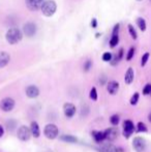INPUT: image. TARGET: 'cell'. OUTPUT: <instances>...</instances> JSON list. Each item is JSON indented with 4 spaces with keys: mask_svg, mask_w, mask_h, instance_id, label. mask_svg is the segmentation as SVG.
<instances>
[{
    "mask_svg": "<svg viewBox=\"0 0 151 152\" xmlns=\"http://www.w3.org/2000/svg\"><path fill=\"white\" fill-rule=\"evenodd\" d=\"M23 38V32L18 27H12L5 34V39L9 45H16L20 42Z\"/></svg>",
    "mask_w": 151,
    "mask_h": 152,
    "instance_id": "obj_1",
    "label": "cell"
},
{
    "mask_svg": "<svg viewBox=\"0 0 151 152\" xmlns=\"http://www.w3.org/2000/svg\"><path fill=\"white\" fill-rule=\"evenodd\" d=\"M42 12L44 17H52L56 12L57 4L54 0H46L42 5Z\"/></svg>",
    "mask_w": 151,
    "mask_h": 152,
    "instance_id": "obj_2",
    "label": "cell"
},
{
    "mask_svg": "<svg viewBox=\"0 0 151 152\" xmlns=\"http://www.w3.org/2000/svg\"><path fill=\"white\" fill-rule=\"evenodd\" d=\"M44 134L47 139L49 140H54L59 136V129L57 127L56 124L54 123H49L44 126Z\"/></svg>",
    "mask_w": 151,
    "mask_h": 152,
    "instance_id": "obj_3",
    "label": "cell"
},
{
    "mask_svg": "<svg viewBox=\"0 0 151 152\" xmlns=\"http://www.w3.org/2000/svg\"><path fill=\"white\" fill-rule=\"evenodd\" d=\"M15 106H16V102L12 97H4L0 102V109H1V111L6 113L14 110Z\"/></svg>",
    "mask_w": 151,
    "mask_h": 152,
    "instance_id": "obj_4",
    "label": "cell"
},
{
    "mask_svg": "<svg viewBox=\"0 0 151 152\" xmlns=\"http://www.w3.org/2000/svg\"><path fill=\"white\" fill-rule=\"evenodd\" d=\"M17 136H18V139L22 142H27L29 141L31 137V132L30 128L26 125H21L18 129V132H17Z\"/></svg>",
    "mask_w": 151,
    "mask_h": 152,
    "instance_id": "obj_5",
    "label": "cell"
},
{
    "mask_svg": "<svg viewBox=\"0 0 151 152\" xmlns=\"http://www.w3.org/2000/svg\"><path fill=\"white\" fill-rule=\"evenodd\" d=\"M37 31V26L34 22H27L26 24L23 26V32L27 37H32L35 35Z\"/></svg>",
    "mask_w": 151,
    "mask_h": 152,
    "instance_id": "obj_6",
    "label": "cell"
},
{
    "mask_svg": "<svg viewBox=\"0 0 151 152\" xmlns=\"http://www.w3.org/2000/svg\"><path fill=\"white\" fill-rule=\"evenodd\" d=\"M133 147L137 152H143L145 151L146 148V141L144 138H141V137H136L133 138Z\"/></svg>",
    "mask_w": 151,
    "mask_h": 152,
    "instance_id": "obj_7",
    "label": "cell"
},
{
    "mask_svg": "<svg viewBox=\"0 0 151 152\" xmlns=\"http://www.w3.org/2000/svg\"><path fill=\"white\" fill-rule=\"evenodd\" d=\"M133 130H135V124L131 120H125L123 122V136L126 139L133 134Z\"/></svg>",
    "mask_w": 151,
    "mask_h": 152,
    "instance_id": "obj_8",
    "label": "cell"
},
{
    "mask_svg": "<svg viewBox=\"0 0 151 152\" xmlns=\"http://www.w3.org/2000/svg\"><path fill=\"white\" fill-rule=\"evenodd\" d=\"M76 106L73 104H71V102H66V104H63V113H64L65 117L69 119L73 118L74 116H75L76 114Z\"/></svg>",
    "mask_w": 151,
    "mask_h": 152,
    "instance_id": "obj_9",
    "label": "cell"
},
{
    "mask_svg": "<svg viewBox=\"0 0 151 152\" xmlns=\"http://www.w3.org/2000/svg\"><path fill=\"white\" fill-rule=\"evenodd\" d=\"M44 2V0H25L27 8L29 10H31V12H35V10H38L39 8H42V5Z\"/></svg>",
    "mask_w": 151,
    "mask_h": 152,
    "instance_id": "obj_10",
    "label": "cell"
},
{
    "mask_svg": "<svg viewBox=\"0 0 151 152\" xmlns=\"http://www.w3.org/2000/svg\"><path fill=\"white\" fill-rule=\"evenodd\" d=\"M26 95L29 98H36L39 95V89L35 85H29L26 88Z\"/></svg>",
    "mask_w": 151,
    "mask_h": 152,
    "instance_id": "obj_11",
    "label": "cell"
},
{
    "mask_svg": "<svg viewBox=\"0 0 151 152\" xmlns=\"http://www.w3.org/2000/svg\"><path fill=\"white\" fill-rule=\"evenodd\" d=\"M118 136V129L115 127H110L105 130V138L108 141H114Z\"/></svg>",
    "mask_w": 151,
    "mask_h": 152,
    "instance_id": "obj_12",
    "label": "cell"
},
{
    "mask_svg": "<svg viewBox=\"0 0 151 152\" xmlns=\"http://www.w3.org/2000/svg\"><path fill=\"white\" fill-rule=\"evenodd\" d=\"M10 55L5 51H0V68H3L9 63Z\"/></svg>",
    "mask_w": 151,
    "mask_h": 152,
    "instance_id": "obj_13",
    "label": "cell"
},
{
    "mask_svg": "<svg viewBox=\"0 0 151 152\" xmlns=\"http://www.w3.org/2000/svg\"><path fill=\"white\" fill-rule=\"evenodd\" d=\"M107 90L111 95H115L119 90V83L117 81H110L107 84Z\"/></svg>",
    "mask_w": 151,
    "mask_h": 152,
    "instance_id": "obj_14",
    "label": "cell"
},
{
    "mask_svg": "<svg viewBox=\"0 0 151 152\" xmlns=\"http://www.w3.org/2000/svg\"><path fill=\"white\" fill-rule=\"evenodd\" d=\"M133 79H135V72H133V67H128L124 75V82L125 84L131 85L133 82Z\"/></svg>",
    "mask_w": 151,
    "mask_h": 152,
    "instance_id": "obj_15",
    "label": "cell"
},
{
    "mask_svg": "<svg viewBox=\"0 0 151 152\" xmlns=\"http://www.w3.org/2000/svg\"><path fill=\"white\" fill-rule=\"evenodd\" d=\"M30 132H31V136H33L34 138H39L40 136V128L39 125L36 121H32L30 124Z\"/></svg>",
    "mask_w": 151,
    "mask_h": 152,
    "instance_id": "obj_16",
    "label": "cell"
},
{
    "mask_svg": "<svg viewBox=\"0 0 151 152\" xmlns=\"http://www.w3.org/2000/svg\"><path fill=\"white\" fill-rule=\"evenodd\" d=\"M93 139L96 143H103V141L105 140V132H99V130H94L91 132Z\"/></svg>",
    "mask_w": 151,
    "mask_h": 152,
    "instance_id": "obj_17",
    "label": "cell"
},
{
    "mask_svg": "<svg viewBox=\"0 0 151 152\" xmlns=\"http://www.w3.org/2000/svg\"><path fill=\"white\" fill-rule=\"evenodd\" d=\"M123 53H124V50H123V49H120V50H119V52L117 53L116 55H114L113 58H112V60H111V65L115 66V65H117L119 62H120L121 59L123 58Z\"/></svg>",
    "mask_w": 151,
    "mask_h": 152,
    "instance_id": "obj_18",
    "label": "cell"
},
{
    "mask_svg": "<svg viewBox=\"0 0 151 152\" xmlns=\"http://www.w3.org/2000/svg\"><path fill=\"white\" fill-rule=\"evenodd\" d=\"M60 140L65 143H77L78 142V139H77L76 137L71 136V134H63V136L60 137Z\"/></svg>",
    "mask_w": 151,
    "mask_h": 152,
    "instance_id": "obj_19",
    "label": "cell"
},
{
    "mask_svg": "<svg viewBox=\"0 0 151 152\" xmlns=\"http://www.w3.org/2000/svg\"><path fill=\"white\" fill-rule=\"evenodd\" d=\"M136 23H137L138 27H139V29L141 30L142 32H144L146 30V27H147V25H146V21L144 18H142V17H139V18H137V21H136Z\"/></svg>",
    "mask_w": 151,
    "mask_h": 152,
    "instance_id": "obj_20",
    "label": "cell"
},
{
    "mask_svg": "<svg viewBox=\"0 0 151 152\" xmlns=\"http://www.w3.org/2000/svg\"><path fill=\"white\" fill-rule=\"evenodd\" d=\"M127 29H128V33L131 34V38H133V39H137V38H138V33H137V31H136L135 27H133L131 24H129L128 26H127Z\"/></svg>",
    "mask_w": 151,
    "mask_h": 152,
    "instance_id": "obj_21",
    "label": "cell"
},
{
    "mask_svg": "<svg viewBox=\"0 0 151 152\" xmlns=\"http://www.w3.org/2000/svg\"><path fill=\"white\" fill-rule=\"evenodd\" d=\"M109 44H110V47H111V48H115V47L119 44V36L118 35H112Z\"/></svg>",
    "mask_w": 151,
    "mask_h": 152,
    "instance_id": "obj_22",
    "label": "cell"
},
{
    "mask_svg": "<svg viewBox=\"0 0 151 152\" xmlns=\"http://www.w3.org/2000/svg\"><path fill=\"white\" fill-rule=\"evenodd\" d=\"M135 53H136V48L135 47H131L128 52H127V54H126V60L131 61V59L133 58V56H135Z\"/></svg>",
    "mask_w": 151,
    "mask_h": 152,
    "instance_id": "obj_23",
    "label": "cell"
},
{
    "mask_svg": "<svg viewBox=\"0 0 151 152\" xmlns=\"http://www.w3.org/2000/svg\"><path fill=\"white\" fill-rule=\"evenodd\" d=\"M139 97H140L139 93H138V92H135L133 95L131 96V100H129V102H131V106H136V104H138V102H139Z\"/></svg>",
    "mask_w": 151,
    "mask_h": 152,
    "instance_id": "obj_24",
    "label": "cell"
},
{
    "mask_svg": "<svg viewBox=\"0 0 151 152\" xmlns=\"http://www.w3.org/2000/svg\"><path fill=\"white\" fill-rule=\"evenodd\" d=\"M137 128H138V132H147V126L144 122H139L137 125Z\"/></svg>",
    "mask_w": 151,
    "mask_h": 152,
    "instance_id": "obj_25",
    "label": "cell"
},
{
    "mask_svg": "<svg viewBox=\"0 0 151 152\" xmlns=\"http://www.w3.org/2000/svg\"><path fill=\"white\" fill-rule=\"evenodd\" d=\"M92 67V61L90 60V59H87L86 61H85L84 63V66H83V69H84V72H89L90 70V68Z\"/></svg>",
    "mask_w": 151,
    "mask_h": 152,
    "instance_id": "obj_26",
    "label": "cell"
},
{
    "mask_svg": "<svg viewBox=\"0 0 151 152\" xmlns=\"http://www.w3.org/2000/svg\"><path fill=\"white\" fill-rule=\"evenodd\" d=\"M149 57H150V53L146 52L145 54L142 56V59H141V65L142 66H145L146 63L148 62V60H149Z\"/></svg>",
    "mask_w": 151,
    "mask_h": 152,
    "instance_id": "obj_27",
    "label": "cell"
},
{
    "mask_svg": "<svg viewBox=\"0 0 151 152\" xmlns=\"http://www.w3.org/2000/svg\"><path fill=\"white\" fill-rule=\"evenodd\" d=\"M89 97L92 100H97V91L95 87H92L90 90V93H89Z\"/></svg>",
    "mask_w": 151,
    "mask_h": 152,
    "instance_id": "obj_28",
    "label": "cell"
},
{
    "mask_svg": "<svg viewBox=\"0 0 151 152\" xmlns=\"http://www.w3.org/2000/svg\"><path fill=\"white\" fill-rule=\"evenodd\" d=\"M119 121H120V118H119L118 115H113V116H111V118H110V122H111V124L114 126L118 125Z\"/></svg>",
    "mask_w": 151,
    "mask_h": 152,
    "instance_id": "obj_29",
    "label": "cell"
},
{
    "mask_svg": "<svg viewBox=\"0 0 151 152\" xmlns=\"http://www.w3.org/2000/svg\"><path fill=\"white\" fill-rule=\"evenodd\" d=\"M112 58H113V55L110 52H106L103 54V60L105 62H111Z\"/></svg>",
    "mask_w": 151,
    "mask_h": 152,
    "instance_id": "obj_30",
    "label": "cell"
},
{
    "mask_svg": "<svg viewBox=\"0 0 151 152\" xmlns=\"http://www.w3.org/2000/svg\"><path fill=\"white\" fill-rule=\"evenodd\" d=\"M144 95H151V84H146L143 88Z\"/></svg>",
    "mask_w": 151,
    "mask_h": 152,
    "instance_id": "obj_31",
    "label": "cell"
},
{
    "mask_svg": "<svg viewBox=\"0 0 151 152\" xmlns=\"http://www.w3.org/2000/svg\"><path fill=\"white\" fill-rule=\"evenodd\" d=\"M119 29H120V24H119V23H117V24L114 26V28H113V32H112V35H118Z\"/></svg>",
    "mask_w": 151,
    "mask_h": 152,
    "instance_id": "obj_32",
    "label": "cell"
},
{
    "mask_svg": "<svg viewBox=\"0 0 151 152\" xmlns=\"http://www.w3.org/2000/svg\"><path fill=\"white\" fill-rule=\"evenodd\" d=\"M90 26L92 27V28H96V27H97V20H96V18H92Z\"/></svg>",
    "mask_w": 151,
    "mask_h": 152,
    "instance_id": "obj_33",
    "label": "cell"
},
{
    "mask_svg": "<svg viewBox=\"0 0 151 152\" xmlns=\"http://www.w3.org/2000/svg\"><path fill=\"white\" fill-rule=\"evenodd\" d=\"M3 134H4V128H3V126L0 124V138L3 137Z\"/></svg>",
    "mask_w": 151,
    "mask_h": 152,
    "instance_id": "obj_34",
    "label": "cell"
},
{
    "mask_svg": "<svg viewBox=\"0 0 151 152\" xmlns=\"http://www.w3.org/2000/svg\"><path fill=\"white\" fill-rule=\"evenodd\" d=\"M99 36H101V33H96V34H95V37H99Z\"/></svg>",
    "mask_w": 151,
    "mask_h": 152,
    "instance_id": "obj_35",
    "label": "cell"
},
{
    "mask_svg": "<svg viewBox=\"0 0 151 152\" xmlns=\"http://www.w3.org/2000/svg\"><path fill=\"white\" fill-rule=\"evenodd\" d=\"M137 1H143V0H137Z\"/></svg>",
    "mask_w": 151,
    "mask_h": 152,
    "instance_id": "obj_36",
    "label": "cell"
},
{
    "mask_svg": "<svg viewBox=\"0 0 151 152\" xmlns=\"http://www.w3.org/2000/svg\"><path fill=\"white\" fill-rule=\"evenodd\" d=\"M150 1H151V0H150Z\"/></svg>",
    "mask_w": 151,
    "mask_h": 152,
    "instance_id": "obj_37",
    "label": "cell"
}]
</instances>
